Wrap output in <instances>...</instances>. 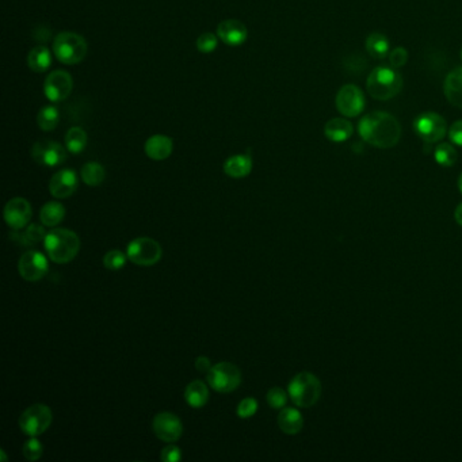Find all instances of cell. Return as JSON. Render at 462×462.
<instances>
[{"mask_svg":"<svg viewBox=\"0 0 462 462\" xmlns=\"http://www.w3.org/2000/svg\"><path fill=\"white\" fill-rule=\"evenodd\" d=\"M461 60H462V48H461Z\"/></svg>","mask_w":462,"mask_h":462,"instance_id":"cell-45","label":"cell"},{"mask_svg":"<svg viewBox=\"0 0 462 462\" xmlns=\"http://www.w3.org/2000/svg\"><path fill=\"white\" fill-rule=\"evenodd\" d=\"M43 247L52 262L64 265L78 257L81 251V239L73 231L66 228H55L46 233Z\"/></svg>","mask_w":462,"mask_h":462,"instance_id":"cell-2","label":"cell"},{"mask_svg":"<svg viewBox=\"0 0 462 462\" xmlns=\"http://www.w3.org/2000/svg\"><path fill=\"white\" fill-rule=\"evenodd\" d=\"M217 37L228 46H240L248 38V30L245 24L237 19H225L218 24Z\"/></svg>","mask_w":462,"mask_h":462,"instance_id":"cell-17","label":"cell"},{"mask_svg":"<svg viewBox=\"0 0 462 462\" xmlns=\"http://www.w3.org/2000/svg\"><path fill=\"white\" fill-rule=\"evenodd\" d=\"M60 123V111L55 106H45L37 114V123L43 132H52Z\"/></svg>","mask_w":462,"mask_h":462,"instance_id":"cell-29","label":"cell"},{"mask_svg":"<svg viewBox=\"0 0 462 462\" xmlns=\"http://www.w3.org/2000/svg\"><path fill=\"white\" fill-rule=\"evenodd\" d=\"M185 400L191 408H202L209 400V389L202 381L195 380L186 386Z\"/></svg>","mask_w":462,"mask_h":462,"instance_id":"cell-24","label":"cell"},{"mask_svg":"<svg viewBox=\"0 0 462 462\" xmlns=\"http://www.w3.org/2000/svg\"><path fill=\"white\" fill-rule=\"evenodd\" d=\"M53 414L51 408L45 404H34L26 408L19 416V428L29 436H38L43 434L52 424Z\"/></svg>","mask_w":462,"mask_h":462,"instance_id":"cell-7","label":"cell"},{"mask_svg":"<svg viewBox=\"0 0 462 462\" xmlns=\"http://www.w3.org/2000/svg\"><path fill=\"white\" fill-rule=\"evenodd\" d=\"M88 136L87 132L81 126H72L66 135V147L71 153L79 155L87 147Z\"/></svg>","mask_w":462,"mask_h":462,"instance_id":"cell-26","label":"cell"},{"mask_svg":"<svg viewBox=\"0 0 462 462\" xmlns=\"http://www.w3.org/2000/svg\"><path fill=\"white\" fill-rule=\"evenodd\" d=\"M266 400H267V404L274 409H282L287 403V394L282 388L275 386L267 392Z\"/></svg>","mask_w":462,"mask_h":462,"instance_id":"cell-34","label":"cell"},{"mask_svg":"<svg viewBox=\"0 0 462 462\" xmlns=\"http://www.w3.org/2000/svg\"><path fill=\"white\" fill-rule=\"evenodd\" d=\"M195 367H197V370L201 371V373H207V371L212 369V362H210V359L206 358V356H198V358L195 359Z\"/></svg>","mask_w":462,"mask_h":462,"instance_id":"cell-41","label":"cell"},{"mask_svg":"<svg viewBox=\"0 0 462 462\" xmlns=\"http://www.w3.org/2000/svg\"><path fill=\"white\" fill-rule=\"evenodd\" d=\"M403 76L394 68H374L367 78L366 88L371 98L377 101H389L403 88Z\"/></svg>","mask_w":462,"mask_h":462,"instance_id":"cell-3","label":"cell"},{"mask_svg":"<svg viewBox=\"0 0 462 462\" xmlns=\"http://www.w3.org/2000/svg\"><path fill=\"white\" fill-rule=\"evenodd\" d=\"M33 38L38 43H46L48 40L51 38V30L46 28V26H38V28L34 29L33 31Z\"/></svg>","mask_w":462,"mask_h":462,"instance_id":"cell-40","label":"cell"},{"mask_svg":"<svg viewBox=\"0 0 462 462\" xmlns=\"http://www.w3.org/2000/svg\"><path fill=\"white\" fill-rule=\"evenodd\" d=\"M448 138L453 144L462 147V120L453 123L448 129Z\"/></svg>","mask_w":462,"mask_h":462,"instance_id":"cell-39","label":"cell"},{"mask_svg":"<svg viewBox=\"0 0 462 462\" xmlns=\"http://www.w3.org/2000/svg\"><path fill=\"white\" fill-rule=\"evenodd\" d=\"M407 61L408 52L404 48H401V46L396 48L394 51L391 52V55H389V64H391L392 68H401V67L406 66Z\"/></svg>","mask_w":462,"mask_h":462,"instance_id":"cell-37","label":"cell"},{"mask_svg":"<svg viewBox=\"0 0 462 462\" xmlns=\"http://www.w3.org/2000/svg\"><path fill=\"white\" fill-rule=\"evenodd\" d=\"M358 132L367 144L381 150H388L400 141L401 126L392 114L373 111L359 121Z\"/></svg>","mask_w":462,"mask_h":462,"instance_id":"cell-1","label":"cell"},{"mask_svg":"<svg viewBox=\"0 0 462 462\" xmlns=\"http://www.w3.org/2000/svg\"><path fill=\"white\" fill-rule=\"evenodd\" d=\"M337 109L342 115L353 118L365 109V96L362 90L354 84H346L337 94Z\"/></svg>","mask_w":462,"mask_h":462,"instance_id":"cell-11","label":"cell"},{"mask_svg":"<svg viewBox=\"0 0 462 462\" xmlns=\"http://www.w3.org/2000/svg\"><path fill=\"white\" fill-rule=\"evenodd\" d=\"M414 129L416 135L421 137L424 143L433 144L441 141L443 137L446 136L448 132V123L445 118L434 111H427L421 114L415 123H414Z\"/></svg>","mask_w":462,"mask_h":462,"instance_id":"cell-9","label":"cell"},{"mask_svg":"<svg viewBox=\"0 0 462 462\" xmlns=\"http://www.w3.org/2000/svg\"><path fill=\"white\" fill-rule=\"evenodd\" d=\"M67 150L57 141H37L31 147V158L40 165L57 167L67 160Z\"/></svg>","mask_w":462,"mask_h":462,"instance_id":"cell-13","label":"cell"},{"mask_svg":"<svg viewBox=\"0 0 462 462\" xmlns=\"http://www.w3.org/2000/svg\"><path fill=\"white\" fill-rule=\"evenodd\" d=\"M126 255L137 266L150 267L162 259L163 250L162 245L150 237H137L128 245Z\"/></svg>","mask_w":462,"mask_h":462,"instance_id":"cell-8","label":"cell"},{"mask_svg":"<svg viewBox=\"0 0 462 462\" xmlns=\"http://www.w3.org/2000/svg\"><path fill=\"white\" fill-rule=\"evenodd\" d=\"M252 171V159L250 155H235L225 160L224 173L233 179L248 177Z\"/></svg>","mask_w":462,"mask_h":462,"instance_id":"cell-21","label":"cell"},{"mask_svg":"<svg viewBox=\"0 0 462 462\" xmlns=\"http://www.w3.org/2000/svg\"><path fill=\"white\" fill-rule=\"evenodd\" d=\"M81 177H82L83 182L87 186L96 188V186H99V185L103 183V180L106 178V171H105V167L102 164L90 162V163H86L83 165Z\"/></svg>","mask_w":462,"mask_h":462,"instance_id":"cell-27","label":"cell"},{"mask_svg":"<svg viewBox=\"0 0 462 462\" xmlns=\"http://www.w3.org/2000/svg\"><path fill=\"white\" fill-rule=\"evenodd\" d=\"M0 456H1V460H3V461H7V457H6V454H4V450H0Z\"/></svg>","mask_w":462,"mask_h":462,"instance_id":"cell-43","label":"cell"},{"mask_svg":"<svg viewBox=\"0 0 462 462\" xmlns=\"http://www.w3.org/2000/svg\"><path fill=\"white\" fill-rule=\"evenodd\" d=\"M88 52V45L81 34L73 31H61L55 37L53 53L56 58L66 66L81 64Z\"/></svg>","mask_w":462,"mask_h":462,"instance_id":"cell-4","label":"cell"},{"mask_svg":"<svg viewBox=\"0 0 462 462\" xmlns=\"http://www.w3.org/2000/svg\"><path fill=\"white\" fill-rule=\"evenodd\" d=\"M458 189H460V191L462 192V174L461 177H460V179H458Z\"/></svg>","mask_w":462,"mask_h":462,"instance_id":"cell-44","label":"cell"},{"mask_svg":"<svg viewBox=\"0 0 462 462\" xmlns=\"http://www.w3.org/2000/svg\"><path fill=\"white\" fill-rule=\"evenodd\" d=\"M126 260H128V255L123 254V251L111 250L103 257V266L108 270L117 272V270H121L123 266L126 265Z\"/></svg>","mask_w":462,"mask_h":462,"instance_id":"cell-32","label":"cell"},{"mask_svg":"<svg viewBox=\"0 0 462 462\" xmlns=\"http://www.w3.org/2000/svg\"><path fill=\"white\" fill-rule=\"evenodd\" d=\"M287 392L297 407H312L320 399L322 382L312 373L301 371L290 381Z\"/></svg>","mask_w":462,"mask_h":462,"instance_id":"cell-5","label":"cell"},{"mask_svg":"<svg viewBox=\"0 0 462 462\" xmlns=\"http://www.w3.org/2000/svg\"><path fill=\"white\" fill-rule=\"evenodd\" d=\"M366 51L374 58H384L389 52V40L382 33H371L366 38Z\"/></svg>","mask_w":462,"mask_h":462,"instance_id":"cell-28","label":"cell"},{"mask_svg":"<svg viewBox=\"0 0 462 462\" xmlns=\"http://www.w3.org/2000/svg\"><path fill=\"white\" fill-rule=\"evenodd\" d=\"M49 272L46 257L38 251L25 252L18 262V272L28 282H37Z\"/></svg>","mask_w":462,"mask_h":462,"instance_id":"cell-12","label":"cell"},{"mask_svg":"<svg viewBox=\"0 0 462 462\" xmlns=\"http://www.w3.org/2000/svg\"><path fill=\"white\" fill-rule=\"evenodd\" d=\"M278 426L282 433L287 435L299 434L304 426V419L299 409L284 408L278 415Z\"/></svg>","mask_w":462,"mask_h":462,"instance_id":"cell-22","label":"cell"},{"mask_svg":"<svg viewBox=\"0 0 462 462\" xmlns=\"http://www.w3.org/2000/svg\"><path fill=\"white\" fill-rule=\"evenodd\" d=\"M152 428L155 435L165 443L177 442L183 434L182 421L171 412L158 414L152 421Z\"/></svg>","mask_w":462,"mask_h":462,"instance_id":"cell-14","label":"cell"},{"mask_svg":"<svg viewBox=\"0 0 462 462\" xmlns=\"http://www.w3.org/2000/svg\"><path fill=\"white\" fill-rule=\"evenodd\" d=\"M79 185V179L72 168H64L57 171L51 179L49 191L57 200H64L71 197Z\"/></svg>","mask_w":462,"mask_h":462,"instance_id":"cell-16","label":"cell"},{"mask_svg":"<svg viewBox=\"0 0 462 462\" xmlns=\"http://www.w3.org/2000/svg\"><path fill=\"white\" fill-rule=\"evenodd\" d=\"M443 90L448 102L453 106L462 109V67H457L448 73Z\"/></svg>","mask_w":462,"mask_h":462,"instance_id":"cell-20","label":"cell"},{"mask_svg":"<svg viewBox=\"0 0 462 462\" xmlns=\"http://www.w3.org/2000/svg\"><path fill=\"white\" fill-rule=\"evenodd\" d=\"M257 411H258V401L254 397H245L239 403L236 414L242 419H248V418L254 416L257 414Z\"/></svg>","mask_w":462,"mask_h":462,"instance_id":"cell-35","label":"cell"},{"mask_svg":"<svg viewBox=\"0 0 462 462\" xmlns=\"http://www.w3.org/2000/svg\"><path fill=\"white\" fill-rule=\"evenodd\" d=\"M66 217V206L57 201H49L43 205L40 212V220L45 227H56Z\"/></svg>","mask_w":462,"mask_h":462,"instance_id":"cell-25","label":"cell"},{"mask_svg":"<svg viewBox=\"0 0 462 462\" xmlns=\"http://www.w3.org/2000/svg\"><path fill=\"white\" fill-rule=\"evenodd\" d=\"M73 88L71 73L63 69L53 71L43 82V94L52 103H60L68 99Z\"/></svg>","mask_w":462,"mask_h":462,"instance_id":"cell-10","label":"cell"},{"mask_svg":"<svg viewBox=\"0 0 462 462\" xmlns=\"http://www.w3.org/2000/svg\"><path fill=\"white\" fill-rule=\"evenodd\" d=\"M144 150L145 155L152 160L162 162L171 156L174 150V141L171 137L165 135H153L145 141Z\"/></svg>","mask_w":462,"mask_h":462,"instance_id":"cell-18","label":"cell"},{"mask_svg":"<svg viewBox=\"0 0 462 462\" xmlns=\"http://www.w3.org/2000/svg\"><path fill=\"white\" fill-rule=\"evenodd\" d=\"M454 217H456V221L458 222V225H461L462 227V204L457 206L456 213H454Z\"/></svg>","mask_w":462,"mask_h":462,"instance_id":"cell-42","label":"cell"},{"mask_svg":"<svg viewBox=\"0 0 462 462\" xmlns=\"http://www.w3.org/2000/svg\"><path fill=\"white\" fill-rule=\"evenodd\" d=\"M43 227H45L43 224L42 225H40V224L29 225L28 230L25 232V236H26L30 245H36V243H40L41 240H45L46 232H45Z\"/></svg>","mask_w":462,"mask_h":462,"instance_id":"cell-36","label":"cell"},{"mask_svg":"<svg viewBox=\"0 0 462 462\" xmlns=\"http://www.w3.org/2000/svg\"><path fill=\"white\" fill-rule=\"evenodd\" d=\"M206 381L213 391L230 394L242 384V371L231 362H220L206 373Z\"/></svg>","mask_w":462,"mask_h":462,"instance_id":"cell-6","label":"cell"},{"mask_svg":"<svg viewBox=\"0 0 462 462\" xmlns=\"http://www.w3.org/2000/svg\"><path fill=\"white\" fill-rule=\"evenodd\" d=\"M29 68L37 73H43L52 66V53L45 45L33 48L28 56Z\"/></svg>","mask_w":462,"mask_h":462,"instance_id":"cell-23","label":"cell"},{"mask_svg":"<svg viewBox=\"0 0 462 462\" xmlns=\"http://www.w3.org/2000/svg\"><path fill=\"white\" fill-rule=\"evenodd\" d=\"M31 216H33L31 205L28 200L21 197L10 200L3 210V217L6 224L14 231L24 230L30 222Z\"/></svg>","mask_w":462,"mask_h":462,"instance_id":"cell-15","label":"cell"},{"mask_svg":"<svg viewBox=\"0 0 462 462\" xmlns=\"http://www.w3.org/2000/svg\"><path fill=\"white\" fill-rule=\"evenodd\" d=\"M22 454L28 461H38L43 454V445L40 439L31 436L22 446Z\"/></svg>","mask_w":462,"mask_h":462,"instance_id":"cell-31","label":"cell"},{"mask_svg":"<svg viewBox=\"0 0 462 462\" xmlns=\"http://www.w3.org/2000/svg\"><path fill=\"white\" fill-rule=\"evenodd\" d=\"M160 460L163 462H179L182 460V451L175 445H168L162 450Z\"/></svg>","mask_w":462,"mask_h":462,"instance_id":"cell-38","label":"cell"},{"mask_svg":"<svg viewBox=\"0 0 462 462\" xmlns=\"http://www.w3.org/2000/svg\"><path fill=\"white\" fill-rule=\"evenodd\" d=\"M435 162L439 164V165H443V167H451L454 165L457 159H458V153L456 148L448 144V143H442L439 144L436 148H435L434 152Z\"/></svg>","mask_w":462,"mask_h":462,"instance_id":"cell-30","label":"cell"},{"mask_svg":"<svg viewBox=\"0 0 462 462\" xmlns=\"http://www.w3.org/2000/svg\"><path fill=\"white\" fill-rule=\"evenodd\" d=\"M195 45H197V49L201 53H205V55L212 53V52H215L217 49V36L213 34V33H204L197 38Z\"/></svg>","mask_w":462,"mask_h":462,"instance_id":"cell-33","label":"cell"},{"mask_svg":"<svg viewBox=\"0 0 462 462\" xmlns=\"http://www.w3.org/2000/svg\"><path fill=\"white\" fill-rule=\"evenodd\" d=\"M354 126L346 118H332L324 126V135L332 143H343L353 136Z\"/></svg>","mask_w":462,"mask_h":462,"instance_id":"cell-19","label":"cell"}]
</instances>
